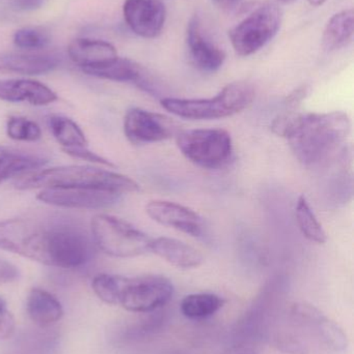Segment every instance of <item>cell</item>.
Returning <instances> with one entry per match:
<instances>
[{
    "label": "cell",
    "instance_id": "1",
    "mask_svg": "<svg viewBox=\"0 0 354 354\" xmlns=\"http://www.w3.org/2000/svg\"><path fill=\"white\" fill-rule=\"evenodd\" d=\"M0 250L54 268H81L93 259L94 241L73 224H43L26 218L0 221Z\"/></svg>",
    "mask_w": 354,
    "mask_h": 354
},
{
    "label": "cell",
    "instance_id": "22",
    "mask_svg": "<svg viewBox=\"0 0 354 354\" xmlns=\"http://www.w3.org/2000/svg\"><path fill=\"white\" fill-rule=\"evenodd\" d=\"M48 127L58 143L64 149L87 147L89 141L78 124L70 118L62 115H51L48 118Z\"/></svg>",
    "mask_w": 354,
    "mask_h": 354
},
{
    "label": "cell",
    "instance_id": "17",
    "mask_svg": "<svg viewBox=\"0 0 354 354\" xmlns=\"http://www.w3.org/2000/svg\"><path fill=\"white\" fill-rule=\"evenodd\" d=\"M151 252L166 260L170 266L181 270L199 268L203 263V256L195 248L178 239L158 237L151 243Z\"/></svg>",
    "mask_w": 354,
    "mask_h": 354
},
{
    "label": "cell",
    "instance_id": "12",
    "mask_svg": "<svg viewBox=\"0 0 354 354\" xmlns=\"http://www.w3.org/2000/svg\"><path fill=\"white\" fill-rule=\"evenodd\" d=\"M152 220L191 236H200L203 230L201 216L191 208L166 200H152L145 206Z\"/></svg>",
    "mask_w": 354,
    "mask_h": 354
},
{
    "label": "cell",
    "instance_id": "21",
    "mask_svg": "<svg viewBox=\"0 0 354 354\" xmlns=\"http://www.w3.org/2000/svg\"><path fill=\"white\" fill-rule=\"evenodd\" d=\"M353 33V10L351 8V10H342L333 16L328 21L322 35V47L328 52L342 49L351 43Z\"/></svg>",
    "mask_w": 354,
    "mask_h": 354
},
{
    "label": "cell",
    "instance_id": "11",
    "mask_svg": "<svg viewBox=\"0 0 354 354\" xmlns=\"http://www.w3.org/2000/svg\"><path fill=\"white\" fill-rule=\"evenodd\" d=\"M125 21L135 35L154 39L161 33L166 8L161 0H125Z\"/></svg>",
    "mask_w": 354,
    "mask_h": 354
},
{
    "label": "cell",
    "instance_id": "14",
    "mask_svg": "<svg viewBox=\"0 0 354 354\" xmlns=\"http://www.w3.org/2000/svg\"><path fill=\"white\" fill-rule=\"evenodd\" d=\"M83 73L89 76L116 82L134 83L139 88L148 93L153 91L151 81L143 66L127 58L116 57L109 62H104L99 66L81 68Z\"/></svg>",
    "mask_w": 354,
    "mask_h": 354
},
{
    "label": "cell",
    "instance_id": "8",
    "mask_svg": "<svg viewBox=\"0 0 354 354\" xmlns=\"http://www.w3.org/2000/svg\"><path fill=\"white\" fill-rule=\"evenodd\" d=\"M283 12L272 2L258 6L247 18L229 31V37L237 55L247 57L265 47L280 30Z\"/></svg>",
    "mask_w": 354,
    "mask_h": 354
},
{
    "label": "cell",
    "instance_id": "26",
    "mask_svg": "<svg viewBox=\"0 0 354 354\" xmlns=\"http://www.w3.org/2000/svg\"><path fill=\"white\" fill-rule=\"evenodd\" d=\"M6 134L12 140L35 142L42 137L39 124L20 116H10L6 122Z\"/></svg>",
    "mask_w": 354,
    "mask_h": 354
},
{
    "label": "cell",
    "instance_id": "2",
    "mask_svg": "<svg viewBox=\"0 0 354 354\" xmlns=\"http://www.w3.org/2000/svg\"><path fill=\"white\" fill-rule=\"evenodd\" d=\"M351 128V120L345 112L294 113L286 139L303 165H319L336 155Z\"/></svg>",
    "mask_w": 354,
    "mask_h": 354
},
{
    "label": "cell",
    "instance_id": "5",
    "mask_svg": "<svg viewBox=\"0 0 354 354\" xmlns=\"http://www.w3.org/2000/svg\"><path fill=\"white\" fill-rule=\"evenodd\" d=\"M255 88L247 81H236L210 99L161 100V106L179 118L187 120H218L235 115L253 103Z\"/></svg>",
    "mask_w": 354,
    "mask_h": 354
},
{
    "label": "cell",
    "instance_id": "35",
    "mask_svg": "<svg viewBox=\"0 0 354 354\" xmlns=\"http://www.w3.org/2000/svg\"><path fill=\"white\" fill-rule=\"evenodd\" d=\"M218 3L222 4V6H229L231 4H234L235 2L238 1V0H216Z\"/></svg>",
    "mask_w": 354,
    "mask_h": 354
},
{
    "label": "cell",
    "instance_id": "24",
    "mask_svg": "<svg viewBox=\"0 0 354 354\" xmlns=\"http://www.w3.org/2000/svg\"><path fill=\"white\" fill-rule=\"evenodd\" d=\"M295 216H297V225H299L303 236L307 237L313 243H319V245L326 243L328 235H326V230L320 224L305 196H301L297 200Z\"/></svg>",
    "mask_w": 354,
    "mask_h": 354
},
{
    "label": "cell",
    "instance_id": "34",
    "mask_svg": "<svg viewBox=\"0 0 354 354\" xmlns=\"http://www.w3.org/2000/svg\"><path fill=\"white\" fill-rule=\"evenodd\" d=\"M310 2V4L313 6H320L322 4L326 3L328 0H308Z\"/></svg>",
    "mask_w": 354,
    "mask_h": 354
},
{
    "label": "cell",
    "instance_id": "25",
    "mask_svg": "<svg viewBox=\"0 0 354 354\" xmlns=\"http://www.w3.org/2000/svg\"><path fill=\"white\" fill-rule=\"evenodd\" d=\"M312 332L326 348L334 353H344L348 347V340L342 328L326 316L314 326Z\"/></svg>",
    "mask_w": 354,
    "mask_h": 354
},
{
    "label": "cell",
    "instance_id": "13",
    "mask_svg": "<svg viewBox=\"0 0 354 354\" xmlns=\"http://www.w3.org/2000/svg\"><path fill=\"white\" fill-rule=\"evenodd\" d=\"M186 41L191 62L200 71L214 73L224 66L226 53L204 35L197 15L193 16L187 25Z\"/></svg>",
    "mask_w": 354,
    "mask_h": 354
},
{
    "label": "cell",
    "instance_id": "37",
    "mask_svg": "<svg viewBox=\"0 0 354 354\" xmlns=\"http://www.w3.org/2000/svg\"><path fill=\"white\" fill-rule=\"evenodd\" d=\"M2 71H4V68H2V66H0V72H2Z\"/></svg>",
    "mask_w": 354,
    "mask_h": 354
},
{
    "label": "cell",
    "instance_id": "19",
    "mask_svg": "<svg viewBox=\"0 0 354 354\" xmlns=\"http://www.w3.org/2000/svg\"><path fill=\"white\" fill-rule=\"evenodd\" d=\"M48 160L37 153L14 147H0V185L12 177L39 169Z\"/></svg>",
    "mask_w": 354,
    "mask_h": 354
},
{
    "label": "cell",
    "instance_id": "28",
    "mask_svg": "<svg viewBox=\"0 0 354 354\" xmlns=\"http://www.w3.org/2000/svg\"><path fill=\"white\" fill-rule=\"evenodd\" d=\"M288 312L289 317L297 326L311 330L326 316L317 308L303 301L292 304Z\"/></svg>",
    "mask_w": 354,
    "mask_h": 354
},
{
    "label": "cell",
    "instance_id": "15",
    "mask_svg": "<svg viewBox=\"0 0 354 354\" xmlns=\"http://www.w3.org/2000/svg\"><path fill=\"white\" fill-rule=\"evenodd\" d=\"M0 100L10 103H28L45 106L57 100V95L49 87L30 79L0 80Z\"/></svg>",
    "mask_w": 354,
    "mask_h": 354
},
{
    "label": "cell",
    "instance_id": "31",
    "mask_svg": "<svg viewBox=\"0 0 354 354\" xmlns=\"http://www.w3.org/2000/svg\"><path fill=\"white\" fill-rule=\"evenodd\" d=\"M18 277V268L10 262L0 258V283L12 282Z\"/></svg>",
    "mask_w": 354,
    "mask_h": 354
},
{
    "label": "cell",
    "instance_id": "23",
    "mask_svg": "<svg viewBox=\"0 0 354 354\" xmlns=\"http://www.w3.org/2000/svg\"><path fill=\"white\" fill-rule=\"evenodd\" d=\"M224 301L213 293L187 295L181 301V312L189 319H205L220 311Z\"/></svg>",
    "mask_w": 354,
    "mask_h": 354
},
{
    "label": "cell",
    "instance_id": "7",
    "mask_svg": "<svg viewBox=\"0 0 354 354\" xmlns=\"http://www.w3.org/2000/svg\"><path fill=\"white\" fill-rule=\"evenodd\" d=\"M182 155L195 165L206 169L222 167L233 153L232 137L220 129L181 131L176 136Z\"/></svg>",
    "mask_w": 354,
    "mask_h": 354
},
{
    "label": "cell",
    "instance_id": "20",
    "mask_svg": "<svg viewBox=\"0 0 354 354\" xmlns=\"http://www.w3.org/2000/svg\"><path fill=\"white\" fill-rule=\"evenodd\" d=\"M29 318L39 326H48L60 322L64 315L62 304L54 295L43 289L35 288L29 292L26 301Z\"/></svg>",
    "mask_w": 354,
    "mask_h": 354
},
{
    "label": "cell",
    "instance_id": "9",
    "mask_svg": "<svg viewBox=\"0 0 354 354\" xmlns=\"http://www.w3.org/2000/svg\"><path fill=\"white\" fill-rule=\"evenodd\" d=\"M124 133L133 145L161 142L178 134V124L163 114L133 108L124 120Z\"/></svg>",
    "mask_w": 354,
    "mask_h": 354
},
{
    "label": "cell",
    "instance_id": "3",
    "mask_svg": "<svg viewBox=\"0 0 354 354\" xmlns=\"http://www.w3.org/2000/svg\"><path fill=\"white\" fill-rule=\"evenodd\" d=\"M91 286L97 297L106 304L120 306L133 313L157 311L174 295V285L162 276L126 278L103 274L94 279Z\"/></svg>",
    "mask_w": 354,
    "mask_h": 354
},
{
    "label": "cell",
    "instance_id": "10",
    "mask_svg": "<svg viewBox=\"0 0 354 354\" xmlns=\"http://www.w3.org/2000/svg\"><path fill=\"white\" fill-rule=\"evenodd\" d=\"M120 194L89 187H49L43 189L37 200L49 205L76 209H103L116 205Z\"/></svg>",
    "mask_w": 354,
    "mask_h": 354
},
{
    "label": "cell",
    "instance_id": "32",
    "mask_svg": "<svg viewBox=\"0 0 354 354\" xmlns=\"http://www.w3.org/2000/svg\"><path fill=\"white\" fill-rule=\"evenodd\" d=\"M309 86L308 85H301L299 88L294 89L292 93H289L285 99V105L288 107H297L301 103L309 93Z\"/></svg>",
    "mask_w": 354,
    "mask_h": 354
},
{
    "label": "cell",
    "instance_id": "29",
    "mask_svg": "<svg viewBox=\"0 0 354 354\" xmlns=\"http://www.w3.org/2000/svg\"><path fill=\"white\" fill-rule=\"evenodd\" d=\"M67 155L74 159L83 160V161L91 162L93 164H98V165L106 166V167H114L112 162L106 160L105 158L101 157L98 153H93L89 151L87 147H75V149H62Z\"/></svg>",
    "mask_w": 354,
    "mask_h": 354
},
{
    "label": "cell",
    "instance_id": "30",
    "mask_svg": "<svg viewBox=\"0 0 354 354\" xmlns=\"http://www.w3.org/2000/svg\"><path fill=\"white\" fill-rule=\"evenodd\" d=\"M15 319L8 310L6 301L0 299V340L10 338L15 332Z\"/></svg>",
    "mask_w": 354,
    "mask_h": 354
},
{
    "label": "cell",
    "instance_id": "18",
    "mask_svg": "<svg viewBox=\"0 0 354 354\" xmlns=\"http://www.w3.org/2000/svg\"><path fill=\"white\" fill-rule=\"evenodd\" d=\"M68 54L80 68L99 66L118 57V52L112 44L91 39H74L69 46Z\"/></svg>",
    "mask_w": 354,
    "mask_h": 354
},
{
    "label": "cell",
    "instance_id": "4",
    "mask_svg": "<svg viewBox=\"0 0 354 354\" xmlns=\"http://www.w3.org/2000/svg\"><path fill=\"white\" fill-rule=\"evenodd\" d=\"M15 185L24 191L49 187H89L120 195L141 191L139 183L130 177L91 166H62L41 170L21 177Z\"/></svg>",
    "mask_w": 354,
    "mask_h": 354
},
{
    "label": "cell",
    "instance_id": "36",
    "mask_svg": "<svg viewBox=\"0 0 354 354\" xmlns=\"http://www.w3.org/2000/svg\"><path fill=\"white\" fill-rule=\"evenodd\" d=\"M278 1L282 2V3H293V2L297 1V0H278Z\"/></svg>",
    "mask_w": 354,
    "mask_h": 354
},
{
    "label": "cell",
    "instance_id": "16",
    "mask_svg": "<svg viewBox=\"0 0 354 354\" xmlns=\"http://www.w3.org/2000/svg\"><path fill=\"white\" fill-rule=\"evenodd\" d=\"M4 70L24 75L47 74L58 68L62 57L54 52H26L0 55Z\"/></svg>",
    "mask_w": 354,
    "mask_h": 354
},
{
    "label": "cell",
    "instance_id": "6",
    "mask_svg": "<svg viewBox=\"0 0 354 354\" xmlns=\"http://www.w3.org/2000/svg\"><path fill=\"white\" fill-rule=\"evenodd\" d=\"M91 239L102 252L118 258L145 255L151 252L153 241L130 223L104 214L91 220Z\"/></svg>",
    "mask_w": 354,
    "mask_h": 354
},
{
    "label": "cell",
    "instance_id": "27",
    "mask_svg": "<svg viewBox=\"0 0 354 354\" xmlns=\"http://www.w3.org/2000/svg\"><path fill=\"white\" fill-rule=\"evenodd\" d=\"M51 41L49 32L39 27H25L14 35V44L20 49L39 50L47 47Z\"/></svg>",
    "mask_w": 354,
    "mask_h": 354
},
{
    "label": "cell",
    "instance_id": "33",
    "mask_svg": "<svg viewBox=\"0 0 354 354\" xmlns=\"http://www.w3.org/2000/svg\"><path fill=\"white\" fill-rule=\"evenodd\" d=\"M46 0H10V6L19 12H29L37 10Z\"/></svg>",
    "mask_w": 354,
    "mask_h": 354
}]
</instances>
